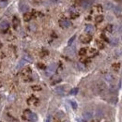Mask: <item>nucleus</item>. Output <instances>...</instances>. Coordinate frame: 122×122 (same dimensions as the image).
<instances>
[{"instance_id": "f257e3e1", "label": "nucleus", "mask_w": 122, "mask_h": 122, "mask_svg": "<svg viewBox=\"0 0 122 122\" xmlns=\"http://www.w3.org/2000/svg\"><path fill=\"white\" fill-rule=\"evenodd\" d=\"M24 116H25V119H27L28 121H30V122H36L38 120L37 115H36L35 113L31 112L30 110H25V111L24 112Z\"/></svg>"}, {"instance_id": "f03ea898", "label": "nucleus", "mask_w": 122, "mask_h": 122, "mask_svg": "<svg viewBox=\"0 0 122 122\" xmlns=\"http://www.w3.org/2000/svg\"><path fill=\"white\" fill-rule=\"evenodd\" d=\"M59 25L62 28H68L71 25V24L68 19H60L59 20Z\"/></svg>"}, {"instance_id": "7ed1b4c3", "label": "nucleus", "mask_w": 122, "mask_h": 122, "mask_svg": "<svg viewBox=\"0 0 122 122\" xmlns=\"http://www.w3.org/2000/svg\"><path fill=\"white\" fill-rule=\"evenodd\" d=\"M19 8H20V10H21L22 12H24V13H26V12L28 11V10H29L28 5H27L25 2H24V1H21V2H20Z\"/></svg>"}, {"instance_id": "20e7f679", "label": "nucleus", "mask_w": 122, "mask_h": 122, "mask_svg": "<svg viewBox=\"0 0 122 122\" xmlns=\"http://www.w3.org/2000/svg\"><path fill=\"white\" fill-rule=\"evenodd\" d=\"M80 40H81V41H82L83 43H88V42L91 41L92 37H91V35L86 34V35H82V36L80 37Z\"/></svg>"}, {"instance_id": "39448f33", "label": "nucleus", "mask_w": 122, "mask_h": 122, "mask_svg": "<svg viewBox=\"0 0 122 122\" xmlns=\"http://www.w3.org/2000/svg\"><path fill=\"white\" fill-rule=\"evenodd\" d=\"M9 27H10V24H9V22L8 21H2L1 23H0V30L2 31V32H5V31H7L9 29Z\"/></svg>"}, {"instance_id": "423d86ee", "label": "nucleus", "mask_w": 122, "mask_h": 122, "mask_svg": "<svg viewBox=\"0 0 122 122\" xmlns=\"http://www.w3.org/2000/svg\"><path fill=\"white\" fill-rule=\"evenodd\" d=\"M104 77H105V80H106L107 82H109L110 84H114L115 81H116V78L114 77L113 74H111V73H106Z\"/></svg>"}, {"instance_id": "0eeeda50", "label": "nucleus", "mask_w": 122, "mask_h": 122, "mask_svg": "<svg viewBox=\"0 0 122 122\" xmlns=\"http://www.w3.org/2000/svg\"><path fill=\"white\" fill-rule=\"evenodd\" d=\"M56 64H52V65H50V66L48 67V69H47V72H46V74H47V75H51V74L56 71Z\"/></svg>"}, {"instance_id": "6e6552de", "label": "nucleus", "mask_w": 122, "mask_h": 122, "mask_svg": "<svg viewBox=\"0 0 122 122\" xmlns=\"http://www.w3.org/2000/svg\"><path fill=\"white\" fill-rule=\"evenodd\" d=\"M85 32H86V34H88V35L92 34V33L94 32V26L91 25H86V27H85Z\"/></svg>"}, {"instance_id": "1a4fd4ad", "label": "nucleus", "mask_w": 122, "mask_h": 122, "mask_svg": "<svg viewBox=\"0 0 122 122\" xmlns=\"http://www.w3.org/2000/svg\"><path fill=\"white\" fill-rule=\"evenodd\" d=\"M97 88H98V90H99L100 93H102V92L105 91V89H106V86H105L103 83H99L98 86H97Z\"/></svg>"}, {"instance_id": "9d476101", "label": "nucleus", "mask_w": 122, "mask_h": 122, "mask_svg": "<svg viewBox=\"0 0 122 122\" xmlns=\"http://www.w3.org/2000/svg\"><path fill=\"white\" fill-rule=\"evenodd\" d=\"M92 113L91 112H89V111H86V112H84V114H83V117L85 118V119H91L92 118Z\"/></svg>"}, {"instance_id": "9b49d317", "label": "nucleus", "mask_w": 122, "mask_h": 122, "mask_svg": "<svg viewBox=\"0 0 122 122\" xmlns=\"http://www.w3.org/2000/svg\"><path fill=\"white\" fill-rule=\"evenodd\" d=\"M55 91H56V94H58V95H64V93H65V88H64L63 86H57Z\"/></svg>"}, {"instance_id": "f8f14e48", "label": "nucleus", "mask_w": 122, "mask_h": 122, "mask_svg": "<svg viewBox=\"0 0 122 122\" xmlns=\"http://www.w3.org/2000/svg\"><path fill=\"white\" fill-rule=\"evenodd\" d=\"M70 13H71V16L72 18H76V17L79 16V12L77 11L76 10H74V9L70 10Z\"/></svg>"}, {"instance_id": "ddd939ff", "label": "nucleus", "mask_w": 122, "mask_h": 122, "mask_svg": "<svg viewBox=\"0 0 122 122\" xmlns=\"http://www.w3.org/2000/svg\"><path fill=\"white\" fill-rule=\"evenodd\" d=\"M81 6L83 7V8H85V9H86V8H88L89 7V5H90V2L88 1V0H83V1H81Z\"/></svg>"}, {"instance_id": "4468645a", "label": "nucleus", "mask_w": 122, "mask_h": 122, "mask_svg": "<svg viewBox=\"0 0 122 122\" xmlns=\"http://www.w3.org/2000/svg\"><path fill=\"white\" fill-rule=\"evenodd\" d=\"M12 24H13L14 28H17V26L20 25V21H19V19H18L17 17H13V19H12Z\"/></svg>"}, {"instance_id": "2eb2a0df", "label": "nucleus", "mask_w": 122, "mask_h": 122, "mask_svg": "<svg viewBox=\"0 0 122 122\" xmlns=\"http://www.w3.org/2000/svg\"><path fill=\"white\" fill-rule=\"evenodd\" d=\"M112 68H113V70L115 71H117L120 69V63H115V64H113L112 65Z\"/></svg>"}, {"instance_id": "dca6fc26", "label": "nucleus", "mask_w": 122, "mask_h": 122, "mask_svg": "<svg viewBox=\"0 0 122 122\" xmlns=\"http://www.w3.org/2000/svg\"><path fill=\"white\" fill-rule=\"evenodd\" d=\"M32 13L30 12H26V13H25V16H24V18H25V21H30V19L32 18Z\"/></svg>"}, {"instance_id": "f3484780", "label": "nucleus", "mask_w": 122, "mask_h": 122, "mask_svg": "<svg viewBox=\"0 0 122 122\" xmlns=\"http://www.w3.org/2000/svg\"><path fill=\"white\" fill-rule=\"evenodd\" d=\"M102 21H103V16H102V15H98L96 18H95V22H96L97 24L102 23Z\"/></svg>"}, {"instance_id": "a211bd4d", "label": "nucleus", "mask_w": 122, "mask_h": 122, "mask_svg": "<svg viewBox=\"0 0 122 122\" xmlns=\"http://www.w3.org/2000/svg\"><path fill=\"white\" fill-rule=\"evenodd\" d=\"M114 10H115V13H116L117 15H120V14H121L122 10L120 9V8H119V7H116Z\"/></svg>"}, {"instance_id": "6ab92c4d", "label": "nucleus", "mask_w": 122, "mask_h": 122, "mask_svg": "<svg viewBox=\"0 0 122 122\" xmlns=\"http://www.w3.org/2000/svg\"><path fill=\"white\" fill-rule=\"evenodd\" d=\"M86 53H87V50H86V48H82V49L79 51V55H80V56H86Z\"/></svg>"}, {"instance_id": "aec40b11", "label": "nucleus", "mask_w": 122, "mask_h": 122, "mask_svg": "<svg viewBox=\"0 0 122 122\" xmlns=\"http://www.w3.org/2000/svg\"><path fill=\"white\" fill-rule=\"evenodd\" d=\"M7 5H8L7 0H1V1H0V7H1V8H5Z\"/></svg>"}, {"instance_id": "412c9836", "label": "nucleus", "mask_w": 122, "mask_h": 122, "mask_svg": "<svg viewBox=\"0 0 122 122\" xmlns=\"http://www.w3.org/2000/svg\"><path fill=\"white\" fill-rule=\"evenodd\" d=\"M77 93H78V88H72L71 91H70V95H76Z\"/></svg>"}, {"instance_id": "4be33fe9", "label": "nucleus", "mask_w": 122, "mask_h": 122, "mask_svg": "<svg viewBox=\"0 0 122 122\" xmlns=\"http://www.w3.org/2000/svg\"><path fill=\"white\" fill-rule=\"evenodd\" d=\"M32 102H38V99L35 98L34 96H32V97H30V98L28 99V102H29V103H32Z\"/></svg>"}, {"instance_id": "5701e85b", "label": "nucleus", "mask_w": 122, "mask_h": 122, "mask_svg": "<svg viewBox=\"0 0 122 122\" xmlns=\"http://www.w3.org/2000/svg\"><path fill=\"white\" fill-rule=\"evenodd\" d=\"M106 31H108V32H113V25H108L106 26Z\"/></svg>"}, {"instance_id": "b1692460", "label": "nucleus", "mask_w": 122, "mask_h": 122, "mask_svg": "<svg viewBox=\"0 0 122 122\" xmlns=\"http://www.w3.org/2000/svg\"><path fill=\"white\" fill-rule=\"evenodd\" d=\"M71 107L73 108V110H76L77 109V104L75 102H73V101H71Z\"/></svg>"}, {"instance_id": "393cba45", "label": "nucleus", "mask_w": 122, "mask_h": 122, "mask_svg": "<svg viewBox=\"0 0 122 122\" xmlns=\"http://www.w3.org/2000/svg\"><path fill=\"white\" fill-rule=\"evenodd\" d=\"M75 40V36H72V38H71L70 39V41H69V42H68V44L69 45H71V43L73 42V41Z\"/></svg>"}, {"instance_id": "a878e982", "label": "nucleus", "mask_w": 122, "mask_h": 122, "mask_svg": "<svg viewBox=\"0 0 122 122\" xmlns=\"http://www.w3.org/2000/svg\"><path fill=\"white\" fill-rule=\"evenodd\" d=\"M32 89L33 90H41V87L39 86H32Z\"/></svg>"}, {"instance_id": "bb28decb", "label": "nucleus", "mask_w": 122, "mask_h": 122, "mask_svg": "<svg viewBox=\"0 0 122 122\" xmlns=\"http://www.w3.org/2000/svg\"><path fill=\"white\" fill-rule=\"evenodd\" d=\"M97 43H98V45H99V47H100L101 49H102V48H104V44H103V43H102V41H98Z\"/></svg>"}, {"instance_id": "cd10ccee", "label": "nucleus", "mask_w": 122, "mask_h": 122, "mask_svg": "<svg viewBox=\"0 0 122 122\" xmlns=\"http://www.w3.org/2000/svg\"><path fill=\"white\" fill-rule=\"evenodd\" d=\"M24 64H25V60H22V61H21V62H20V63H19V65L17 66V69H19V68H21V67H22V66H23Z\"/></svg>"}, {"instance_id": "c85d7f7f", "label": "nucleus", "mask_w": 122, "mask_h": 122, "mask_svg": "<svg viewBox=\"0 0 122 122\" xmlns=\"http://www.w3.org/2000/svg\"><path fill=\"white\" fill-rule=\"evenodd\" d=\"M78 68H79L80 70H85V67L83 66L82 63H78Z\"/></svg>"}, {"instance_id": "c756f323", "label": "nucleus", "mask_w": 122, "mask_h": 122, "mask_svg": "<svg viewBox=\"0 0 122 122\" xmlns=\"http://www.w3.org/2000/svg\"><path fill=\"white\" fill-rule=\"evenodd\" d=\"M102 40H104L105 41H109V40L107 39V38H106V36H105L104 34H102Z\"/></svg>"}, {"instance_id": "7c9ffc66", "label": "nucleus", "mask_w": 122, "mask_h": 122, "mask_svg": "<svg viewBox=\"0 0 122 122\" xmlns=\"http://www.w3.org/2000/svg\"><path fill=\"white\" fill-rule=\"evenodd\" d=\"M52 1H53V2H55V3H56V2H57V1H58V0H52Z\"/></svg>"}, {"instance_id": "2f4dec72", "label": "nucleus", "mask_w": 122, "mask_h": 122, "mask_svg": "<svg viewBox=\"0 0 122 122\" xmlns=\"http://www.w3.org/2000/svg\"><path fill=\"white\" fill-rule=\"evenodd\" d=\"M46 122H50V118H48V119L46 120Z\"/></svg>"}, {"instance_id": "473e14b6", "label": "nucleus", "mask_w": 122, "mask_h": 122, "mask_svg": "<svg viewBox=\"0 0 122 122\" xmlns=\"http://www.w3.org/2000/svg\"><path fill=\"white\" fill-rule=\"evenodd\" d=\"M118 1H122V0H118Z\"/></svg>"}]
</instances>
